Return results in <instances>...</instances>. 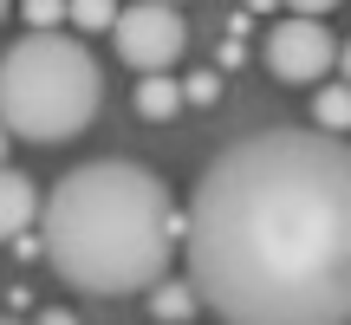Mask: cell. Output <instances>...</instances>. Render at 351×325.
<instances>
[{"label":"cell","mask_w":351,"mask_h":325,"mask_svg":"<svg viewBox=\"0 0 351 325\" xmlns=\"http://www.w3.org/2000/svg\"><path fill=\"white\" fill-rule=\"evenodd\" d=\"M33 221H39V189H33V176L13 169V162H0V241H20Z\"/></svg>","instance_id":"cell-6"},{"label":"cell","mask_w":351,"mask_h":325,"mask_svg":"<svg viewBox=\"0 0 351 325\" xmlns=\"http://www.w3.org/2000/svg\"><path fill=\"white\" fill-rule=\"evenodd\" d=\"M182 241L195 306L221 325H345L351 156L319 130L228 143L189 195Z\"/></svg>","instance_id":"cell-1"},{"label":"cell","mask_w":351,"mask_h":325,"mask_svg":"<svg viewBox=\"0 0 351 325\" xmlns=\"http://www.w3.org/2000/svg\"><path fill=\"white\" fill-rule=\"evenodd\" d=\"M313 117H319V137H339L345 143V117H351V104H345V85H326L313 98Z\"/></svg>","instance_id":"cell-8"},{"label":"cell","mask_w":351,"mask_h":325,"mask_svg":"<svg viewBox=\"0 0 351 325\" xmlns=\"http://www.w3.org/2000/svg\"><path fill=\"white\" fill-rule=\"evenodd\" d=\"M39 248L65 287L98 293V300L163 287L176 254L169 182L124 156L78 162L39 202Z\"/></svg>","instance_id":"cell-2"},{"label":"cell","mask_w":351,"mask_h":325,"mask_svg":"<svg viewBox=\"0 0 351 325\" xmlns=\"http://www.w3.org/2000/svg\"><path fill=\"white\" fill-rule=\"evenodd\" d=\"M104 104V65L72 33H26L0 52V130L26 143H65L91 130Z\"/></svg>","instance_id":"cell-3"},{"label":"cell","mask_w":351,"mask_h":325,"mask_svg":"<svg viewBox=\"0 0 351 325\" xmlns=\"http://www.w3.org/2000/svg\"><path fill=\"white\" fill-rule=\"evenodd\" d=\"M111 13H117V7H65V20H72L78 33H104V26H111Z\"/></svg>","instance_id":"cell-10"},{"label":"cell","mask_w":351,"mask_h":325,"mask_svg":"<svg viewBox=\"0 0 351 325\" xmlns=\"http://www.w3.org/2000/svg\"><path fill=\"white\" fill-rule=\"evenodd\" d=\"M0 26H7V7H0Z\"/></svg>","instance_id":"cell-14"},{"label":"cell","mask_w":351,"mask_h":325,"mask_svg":"<svg viewBox=\"0 0 351 325\" xmlns=\"http://www.w3.org/2000/svg\"><path fill=\"white\" fill-rule=\"evenodd\" d=\"M0 162H7V130H0Z\"/></svg>","instance_id":"cell-13"},{"label":"cell","mask_w":351,"mask_h":325,"mask_svg":"<svg viewBox=\"0 0 351 325\" xmlns=\"http://www.w3.org/2000/svg\"><path fill=\"white\" fill-rule=\"evenodd\" d=\"M182 111V85H176L169 72H156V78H143L137 85V117H150V124H163V117Z\"/></svg>","instance_id":"cell-7"},{"label":"cell","mask_w":351,"mask_h":325,"mask_svg":"<svg viewBox=\"0 0 351 325\" xmlns=\"http://www.w3.org/2000/svg\"><path fill=\"white\" fill-rule=\"evenodd\" d=\"M0 325H20V319H0Z\"/></svg>","instance_id":"cell-15"},{"label":"cell","mask_w":351,"mask_h":325,"mask_svg":"<svg viewBox=\"0 0 351 325\" xmlns=\"http://www.w3.org/2000/svg\"><path fill=\"white\" fill-rule=\"evenodd\" d=\"M150 313L163 319V325H182V319H195L202 306H195V293H189V287H150Z\"/></svg>","instance_id":"cell-9"},{"label":"cell","mask_w":351,"mask_h":325,"mask_svg":"<svg viewBox=\"0 0 351 325\" xmlns=\"http://www.w3.org/2000/svg\"><path fill=\"white\" fill-rule=\"evenodd\" d=\"M261 59L274 78H287V85H319V78L339 65V39L326 33L319 20H274V33L261 39Z\"/></svg>","instance_id":"cell-5"},{"label":"cell","mask_w":351,"mask_h":325,"mask_svg":"<svg viewBox=\"0 0 351 325\" xmlns=\"http://www.w3.org/2000/svg\"><path fill=\"white\" fill-rule=\"evenodd\" d=\"M39 325H78L72 313H46V319H39Z\"/></svg>","instance_id":"cell-12"},{"label":"cell","mask_w":351,"mask_h":325,"mask_svg":"<svg viewBox=\"0 0 351 325\" xmlns=\"http://www.w3.org/2000/svg\"><path fill=\"white\" fill-rule=\"evenodd\" d=\"M111 46H117V59L130 65V72H143V78H156V72H169L176 59H182V46H189V26H182V13L176 7H124V13H111Z\"/></svg>","instance_id":"cell-4"},{"label":"cell","mask_w":351,"mask_h":325,"mask_svg":"<svg viewBox=\"0 0 351 325\" xmlns=\"http://www.w3.org/2000/svg\"><path fill=\"white\" fill-rule=\"evenodd\" d=\"M182 98H202V104H208V98H215V72H202V78H195V85H189V91H182Z\"/></svg>","instance_id":"cell-11"}]
</instances>
